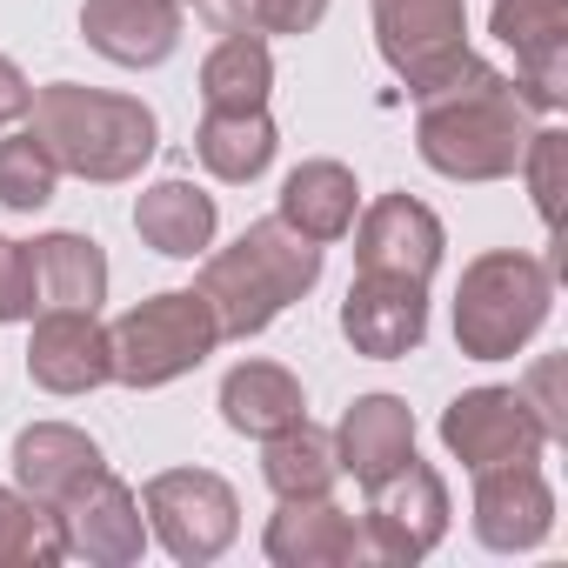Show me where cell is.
<instances>
[{
    "instance_id": "2",
    "label": "cell",
    "mask_w": 568,
    "mask_h": 568,
    "mask_svg": "<svg viewBox=\"0 0 568 568\" xmlns=\"http://www.w3.org/2000/svg\"><path fill=\"white\" fill-rule=\"evenodd\" d=\"M315 281H322V247L308 234H295L281 214H267L234 247L201 254L194 295L207 302L221 342H247V335L274 328V315L288 308V302H302Z\"/></svg>"
},
{
    "instance_id": "19",
    "label": "cell",
    "mask_w": 568,
    "mask_h": 568,
    "mask_svg": "<svg viewBox=\"0 0 568 568\" xmlns=\"http://www.w3.org/2000/svg\"><path fill=\"white\" fill-rule=\"evenodd\" d=\"M214 227H221L214 194L194 187V181H181V174L141 187V201H134V234L154 254H168V261H201L214 247Z\"/></svg>"
},
{
    "instance_id": "32",
    "label": "cell",
    "mask_w": 568,
    "mask_h": 568,
    "mask_svg": "<svg viewBox=\"0 0 568 568\" xmlns=\"http://www.w3.org/2000/svg\"><path fill=\"white\" fill-rule=\"evenodd\" d=\"M521 402L535 408V422H541V435H548V442H561V435H568V408H561V362H555V355L528 368Z\"/></svg>"
},
{
    "instance_id": "22",
    "label": "cell",
    "mask_w": 568,
    "mask_h": 568,
    "mask_svg": "<svg viewBox=\"0 0 568 568\" xmlns=\"http://www.w3.org/2000/svg\"><path fill=\"white\" fill-rule=\"evenodd\" d=\"M94 468H101V448H94V435L74 428V422H34V428L14 435V488L34 495L41 508H54V501H61L74 481H88Z\"/></svg>"
},
{
    "instance_id": "13",
    "label": "cell",
    "mask_w": 568,
    "mask_h": 568,
    "mask_svg": "<svg viewBox=\"0 0 568 568\" xmlns=\"http://www.w3.org/2000/svg\"><path fill=\"white\" fill-rule=\"evenodd\" d=\"M555 535V488L541 462L475 468V541L495 555H528Z\"/></svg>"
},
{
    "instance_id": "3",
    "label": "cell",
    "mask_w": 568,
    "mask_h": 568,
    "mask_svg": "<svg viewBox=\"0 0 568 568\" xmlns=\"http://www.w3.org/2000/svg\"><path fill=\"white\" fill-rule=\"evenodd\" d=\"M34 134L54 154L61 174L81 181H134L154 148H161V121L141 94H108V88H81V81H48L34 88Z\"/></svg>"
},
{
    "instance_id": "14",
    "label": "cell",
    "mask_w": 568,
    "mask_h": 568,
    "mask_svg": "<svg viewBox=\"0 0 568 568\" xmlns=\"http://www.w3.org/2000/svg\"><path fill=\"white\" fill-rule=\"evenodd\" d=\"M342 335L368 362H402L428 335V288L395 274H355V288L342 302Z\"/></svg>"
},
{
    "instance_id": "9",
    "label": "cell",
    "mask_w": 568,
    "mask_h": 568,
    "mask_svg": "<svg viewBox=\"0 0 568 568\" xmlns=\"http://www.w3.org/2000/svg\"><path fill=\"white\" fill-rule=\"evenodd\" d=\"M54 521H61L68 555H81V561H94V568H128V561L148 555V515H141V495H134L108 462L54 501Z\"/></svg>"
},
{
    "instance_id": "23",
    "label": "cell",
    "mask_w": 568,
    "mask_h": 568,
    "mask_svg": "<svg viewBox=\"0 0 568 568\" xmlns=\"http://www.w3.org/2000/svg\"><path fill=\"white\" fill-rule=\"evenodd\" d=\"M302 415H308V395L281 362H234L221 375V422L234 435H247V442H267L281 428H295Z\"/></svg>"
},
{
    "instance_id": "28",
    "label": "cell",
    "mask_w": 568,
    "mask_h": 568,
    "mask_svg": "<svg viewBox=\"0 0 568 568\" xmlns=\"http://www.w3.org/2000/svg\"><path fill=\"white\" fill-rule=\"evenodd\" d=\"M54 187H61V168H54V154L41 148L34 128L0 141V207L8 214H41L54 201Z\"/></svg>"
},
{
    "instance_id": "25",
    "label": "cell",
    "mask_w": 568,
    "mask_h": 568,
    "mask_svg": "<svg viewBox=\"0 0 568 568\" xmlns=\"http://www.w3.org/2000/svg\"><path fill=\"white\" fill-rule=\"evenodd\" d=\"M261 481L281 495V501H302V495H335L342 481V462H335V435L315 428L308 415L295 428H281L261 442Z\"/></svg>"
},
{
    "instance_id": "16",
    "label": "cell",
    "mask_w": 568,
    "mask_h": 568,
    "mask_svg": "<svg viewBox=\"0 0 568 568\" xmlns=\"http://www.w3.org/2000/svg\"><path fill=\"white\" fill-rule=\"evenodd\" d=\"M181 0H81V41L114 68H161L181 48Z\"/></svg>"
},
{
    "instance_id": "15",
    "label": "cell",
    "mask_w": 568,
    "mask_h": 568,
    "mask_svg": "<svg viewBox=\"0 0 568 568\" xmlns=\"http://www.w3.org/2000/svg\"><path fill=\"white\" fill-rule=\"evenodd\" d=\"M261 548H267L274 568H355V561H368L362 521H355L348 508H335V495L281 501V508L267 515Z\"/></svg>"
},
{
    "instance_id": "8",
    "label": "cell",
    "mask_w": 568,
    "mask_h": 568,
    "mask_svg": "<svg viewBox=\"0 0 568 568\" xmlns=\"http://www.w3.org/2000/svg\"><path fill=\"white\" fill-rule=\"evenodd\" d=\"M375 48L408 81V94L435 88L448 68H462L468 48V0H368Z\"/></svg>"
},
{
    "instance_id": "17",
    "label": "cell",
    "mask_w": 568,
    "mask_h": 568,
    "mask_svg": "<svg viewBox=\"0 0 568 568\" xmlns=\"http://www.w3.org/2000/svg\"><path fill=\"white\" fill-rule=\"evenodd\" d=\"M28 375L48 395H94L114 382L108 362V328L94 315H68V308H41L34 315V342H28Z\"/></svg>"
},
{
    "instance_id": "10",
    "label": "cell",
    "mask_w": 568,
    "mask_h": 568,
    "mask_svg": "<svg viewBox=\"0 0 568 568\" xmlns=\"http://www.w3.org/2000/svg\"><path fill=\"white\" fill-rule=\"evenodd\" d=\"M442 448L475 475V468H501V462H541L548 435H541L535 408L521 402V388H468L442 408Z\"/></svg>"
},
{
    "instance_id": "20",
    "label": "cell",
    "mask_w": 568,
    "mask_h": 568,
    "mask_svg": "<svg viewBox=\"0 0 568 568\" xmlns=\"http://www.w3.org/2000/svg\"><path fill=\"white\" fill-rule=\"evenodd\" d=\"M34 261V295L41 308H68V315H101L108 302V254L94 234H74V227H54L28 247Z\"/></svg>"
},
{
    "instance_id": "29",
    "label": "cell",
    "mask_w": 568,
    "mask_h": 568,
    "mask_svg": "<svg viewBox=\"0 0 568 568\" xmlns=\"http://www.w3.org/2000/svg\"><path fill=\"white\" fill-rule=\"evenodd\" d=\"M561 168H568V134H561V128H535L528 148H521V161H515V174H528L535 214H541L548 227H555V214H561Z\"/></svg>"
},
{
    "instance_id": "7",
    "label": "cell",
    "mask_w": 568,
    "mask_h": 568,
    "mask_svg": "<svg viewBox=\"0 0 568 568\" xmlns=\"http://www.w3.org/2000/svg\"><path fill=\"white\" fill-rule=\"evenodd\" d=\"M448 481L428 462H402L382 481H368V515H362V541L368 561H422L428 548H442L448 535Z\"/></svg>"
},
{
    "instance_id": "34",
    "label": "cell",
    "mask_w": 568,
    "mask_h": 568,
    "mask_svg": "<svg viewBox=\"0 0 568 568\" xmlns=\"http://www.w3.org/2000/svg\"><path fill=\"white\" fill-rule=\"evenodd\" d=\"M181 8H187V0H181Z\"/></svg>"
},
{
    "instance_id": "4",
    "label": "cell",
    "mask_w": 568,
    "mask_h": 568,
    "mask_svg": "<svg viewBox=\"0 0 568 568\" xmlns=\"http://www.w3.org/2000/svg\"><path fill=\"white\" fill-rule=\"evenodd\" d=\"M555 308V274L548 261L521 247H488L462 267L455 288V348L468 362H515Z\"/></svg>"
},
{
    "instance_id": "6",
    "label": "cell",
    "mask_w": 568,
    "mask_h": 568,
    "mask_svg": "<svg viewBox=\"0 0 568 568\" xmlns=\"http://www.w3.org/2000/svg\"><path fill=\"white\" fill-rule=\"evenodd\" d=\"M141 515H148V535L181 568L221 561L234 548V535H241V495L214 468H161L141 488Z\"/></svg>"
},
{
    "instance_id": "24",
    "label": "cell",
    "mask_w": 568,
    "mask_h": 568,
    "mask_svg": "<svg viewBox=\"0 0 568 568\" xmlns=\"http://www.w3.org/2000/svg\"><path fill=\"white\" fill-rule=\"evenodd\" d=\"M274 148H281V134H274L267 108H207L201 128H194L201 168H207L214 181H227V187L261 181V174L274 168Z\"/></svg>"
},
{
    "instance_id": "21",
    "label": "cell",
    "mask_w": 568,
    "mask_h": 568,
    "mask_svg": "<svg viewBox=\"0 0 568 568\" xmlns=\"http://www.w3.org/2000/svg\"><path fill=\"white\" fill-rule=\"evenodd\" d=\"M274 214L288 221L295 234H308L315 247L342 241V234L355 227V214H362L355 168H342V161H302L288 181H281V194H274Z\"/></svg>"
},
{
    "instance_id": "12",
    "label": "cell",
    "mask_w": 568,
    "mask_h": 568,
    "mask_svg": "<svg viewBox=\"0 0 568 568\" xmlns=\"http://www.w3.org/2000/svg\"><path fill=\"white\" fill-rule=\"evenodd\" d=\"M348 234H355V267L362 274H395V281H422V288H428V274L442 267V247H448L435 207L415 201V194L368 201Z\"/></svg>"
},
{
    "instance_id": "30",
    "label": "cell",
    "mask_w": 568,
    "mask_h": 568,
    "mask_svg": "<svg viewBox=\"0 0 568 568\" xmlns=\"http://www.w3.org/2000/svg\"><path fill=\"white\" fill-rule=\"evenodd\" d=\"M34 315H41V295H34V261H28V241H8V234H0V328L34 322Z\"/></svg>"
},
{
    "instance_id": "26",
    "label": "cell",
    "mask_w": 568,
    "mask_h": 568,
    "mask_svg": "<svg viewBox=\"0 0 568 568\" xmlns=\"http://www.w3.org/2000/svg\"><path fill=\"white\" fill-rule=\"evenodd\" d=\"M267 88H274V54H267V34H254V28L221 34L214 54L201 61L207 108H267Z\"/></svg>"
},
{
    "instance_id": "1",
    "label": "cell",
    "mask_w": 568,
    "mask_h": 568,
    "mask_svg": "<svg viewBox=\"0 0 568 568\" xmlns=\"http://www.w3.org/2000/svg\"><path fill=\"white\" fill-rule=\"evenodd\" d=\"M415 148L442 181H508L535 114L515 94V81L501 68H488L481 54H468L462 68H448L435 88L415 94Z\"/></svg>"
},
{
    "instance_id": "11",
    "label": "cell",
    "mask_w": 568,
    "mask_h": 568,
    "mask_svg": "<svg viewBox=\"0 0 568 568\" xmlns=\"http://www.w3.org/2000/svg\"><path fill=\"white\" fill-rule=\"evenodd\" d=\"M488 34L515 54V94L528 114H561L568 101V0H495Z\"/></svg>"
},
{
    "instance_id": "27",
    "label": "cell",
    "mask_w": 568,
    "mask_h": 568,
    "mask_svg": "<svg viewBox=\"0 0 568 568\" xmlns=\"http://www.w3.org/2000/svg\"><path fill=\"white\" fill-rule=\"evenodd\" d=\"M68 561L54 508H41L21 488H0V568H54Z\"/></svg>"
},
{
    "instance_id": "31",
    "label": "cell",
    "mask_w": 568,
    "mask_h": 568,
    "mask_svg": "<svg viewBox=\"0 0 568 568\" xmlns=\"http://www.w3.org/2000/svg\"><path fill=\"white\" fill-rule=\"evenodd\" d=\"M328 21V0H247L254 34H315Z\"/></svg>"
},
{
    "instance_id": "18",
    "label": "cell",
    "mask_w": 568,
    "mask_h": 568,
    "mask_svg": "<svg viewBox=\"0 0 568 568\" xmlns=\"http://www.w3.org/2000/svg\"><path fill=\"white\" fill-rule=\"evenodd\" d=\"M415 455V408L402 395H355V408L335 428V462L342 475H355L362 488L382 481L388 468H402Z\"/></svg>"
},
{
    "instance_id": "5",
    "label": "cell",
    "mask_w": 568,
    "mask_h": 568,
    "mask_svg": "<svg viewBox=\"0 0 568 568\" xmlns=\"http://www.w3.org/2000/svg\"><path fill=\"white\" fill-rule=\"evenodd\" d=\"M214 348H221V328L194 288L148 295L108 328V362H114L121 388H168V382L194 375Z\"/></svg>"
},
{
    "instance_id": "33",
    "label": "cell",
    "mask_w": 568,
    "mask_h": 568,
    "mask_svg": "<svg viewBox=\"0 0 568 568\" xmlns=\"http://www.w3.org/2000/svg\"><path fill=\"white\" fill-rule=\"evenodd\" d=\"M28 108H34V88H28V74L0 54V128H14V121H28Z\"/></svg>"
}]
</instances>
